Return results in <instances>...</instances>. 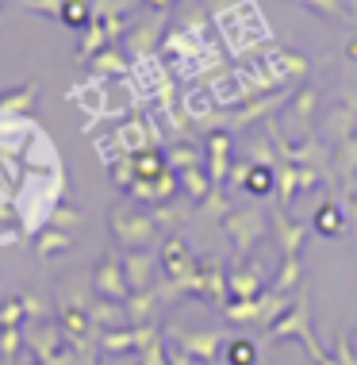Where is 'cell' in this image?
<instances>
[{"mask_svg":"<svg viewBox=\"0 0 357 365\" xmlns=\"http://www.w3.org/2000/svg\"><path fill=\"white\" fill-rule=\"evenodd\" d=\"M234 361H238V365H246V361H250V346H246V342H238V350H234Z\"/></svg>","mask_w":357,"mask_h":365,"instance_id":"cell-1","label":"cell"}]
</instances>
